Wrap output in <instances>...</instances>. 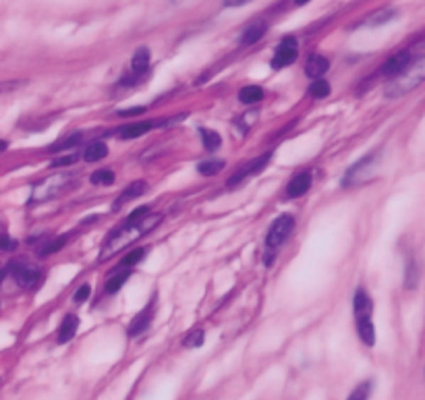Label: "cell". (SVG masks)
<instances>
[{"mask_svg": "<svg viewBox=\"0 0 425 400\" xmlns=\"http://www.w3.org/2000/svg\"><path fill=\"white\" fill-rule=\"evenodd\" d=\"M222 2H224V6H245L251 0H222Z\"/></svg>", "mask_w": 425, "mask_h": 400, "instance_id": "d590c367", "label": "cell"}, {"mask_svg": "<svg viewBox=\"0 0 425 400\" xmlns=\"http://www.w3.org/2000/svg\"><path fill=\"white\" fill-rule=\"evenodd\" d=\"M397 17V11H392V9H384V11H377V13H373L372 17L365 21V26H382V23H388V21H392Z\"/></svg>", "mask_w": 425, "mask_h": 400, "instance_id": "4316f807", "label": "cell"}, {"mask_svg": "<svg viewBox=\"0 0 425 400\" xmlns=\"http://www.w3.org/2000/svg\"><path fill=\"white\" fill-rule=\"evenodd\" d=\"M145 108H133V110H121L118 116H133V114H141Z\"/></svg>", "mask_w": 425, "mask_h": 400, "instance_id": "e575fe53", "label": "cell"}, {"mask_svg": "<svg viewBox=\"0 0 425 400\" xmlns=\"http://www.w3.org/2000/svg\"><path fill=\"white\" fill-rule=\"evenodd\" d=\"M370 394H372V382H361L353 392H351V400H363V399H370Z\"/></svg>", "mask_w": 425, "mask_h": 400, "instance_id": "f546056e", "label": "cell"}, {"mask_svg": "<svg viewBox=\"0 0 425 400\" xmlns=\"http://www.w3.org/2000/svg\"><path fill=\"white\" fill-rule=\"evenodd\" d=\"M15 249V240H11L9 237H4V251H11Z\"/></svg>", "mask_w": 425, "mask_h": 400, "instance_id": "8d00e7d4", "label": "cell"}, {"mask_svg": "<svg viewBox=\"0 0 425 400\" xmlns=\"http://www.w3.org/2000/svg\"><path fill=\"white\" fill-rule=\"evenodd\" d=\"M307 2H311V0H294L297 6H303V4H307Z\"/></svg>", "mask_w": 425, "mask_h": 400, "instance_id": "74e56055", "label": "cell"}, {"mask_svg": "<svg viewBox=\"0 0 425 400\" xmlns=\"http://www.w3.org/2000/svg\"><path fill=\"white\" fill-rule=\"evenodd\" d=\"M129 274H131V267H121L116 274H112L110 278L106 280V287H104V291L108 294H114L118 293L121 289H123V284L127 282V278H129Z\"/></svg>", "mask_w": 425, "mask_h": 400, "instance_id": "ffe728a7", "label": "cell"}, {"mask_svg": "<svg viewBox=\"0 0 425 400\" xmlns=\"http://www.w3.org/2000/svg\"><path fill=\"white\" fill-rule=\"evenodd\" d=\"M419 278H421V270H419L417 260H409V262H407V272H404V289H407V291L417 289Z\"/></svg>", "mask_w": 425, "mask_h": 400, "instance_id": "7402d4cb", "label": "cell"}, {"mask_svg": "<svg viewBox=\"0 0 425 400\" xmlns=\"http://www.w3.org/2000/svg\"><path fill=\"white\" fill-rule=\"evenodd\" d=\"M204 340H206V334H204V330L202 328H195L189 336L185 338V347L189 348H197L204 345Z\"/></svg>", "mask_w": 425, "mask_h": 400, "instance_id": "f1b7e54d", "label": "cell"}, {"mask_svg": "<svg viewBox=\"0 0 425 400\" xmlns=\"http://www.w3.org/2000/svg\"><path fill=\"white\" fill-rule=\"evenodd\" d=\"M330 69V60L321 54H311L305 62V75L309 79H319L321 75H326Z\"/></svg>", "mask_w": 425, "mask_h": 400, "instance_id": "8fae6325", "label": "cell"}, {"mask_svg": "<svg viewBox=\"0 0 425 400\" xmlns=\"http://www.w3.org/2000/svg\"><path fill=\"white\" fill-rule=\"evenodd\" d=\"M73 162H75V156H65V158L54 160L53 166H69V164H73Z\"/></svg>", "mask_w": 425, "mask_h": 400, "instance_id": "836d02e7", "label": "cell"}, {"mask_svg": "<svg viewBox=\"0 0 425 400\" xmlns=\"http://www.w3.org/2000/svg\"><path fill=\"white\" fill-rule=\"evenodd\" d=\"M67 240H69V237L67 235H62V237H58V239H54L53 243H48L40 253L42 255H50V253H56V251H60L62 249V245H67Z\"/></svg>", "mask_w": 425, "mask_h": 400, "instance_id": "1f68e13d", "label": "cell"}, {"mask_svg": "<svg viewBox=\"0 0 425 400\" xmlns=\"http://www.w3.org/2000/svg\"><path fill=\"white\" fill-rule=\"evenodd\" d=\"M264 33H266V23H253V26H249L245 31H243V35H241V44L243 46H253V44H258L262 38H264Z\"/></svg>", "mask_w": 425, "mask_h": 400, "instance_id": "ac0fdd59", "label": "cell"}, {"mask_svg": "<svg viewBox=\"0 0 425 400\" xmlns=\"http://www.w3.org/2000/svg\"><path fill=\"white\" fill-rule=\"evenodd\" d=\"M67 183H69V177H65V174H56V177L40 181V183L33 187L31 201L38 204V201H44V199H53L56 193H60L62 189L67 187Z\"/></svg>", "mask_w": 425, "mask_h": 400, "instance_id": "52a82bcc", "label": "cell"}, {"mask_svg": "<svg viewBox=\"0 0 425 400\" xmlns=\"http://www.w3.org/2000/svg\"><path fill=\"white\" fill-rule=\"evenodd\" d=\"M424 81H425V54L424 56H419V58H415V60H411L409 67H407L400 75L392 77V81L386 85L384 94H386V98H402L404 94H409V91H413L415 87H419Z\"/></svg>", "mask_w": 425, "mask_h": 400, "instance_id": "7a4b0ae2", "label": "cell"}, {"mask_svg": "<svg viewBox=\"0 0 425 400\" xmlns=\"http://www.w3.org/2000/svg\"><path fill=\"white\" fill-rule=\"evenodd\" d=\"M160 222H162L160 213H150V208H137L129 216V220L108 237V240L104 243V249L100 253V262H106L110 257H114L116 253L125 251L129 245H133L135 240H139L148 233H152Z\"/></svg>", "mask_w": 425, "mask_h": 400, "instance_id": "6da1fadb", "label": "cell"}, {"mask_svg": "<svg viewBox=\"0 0 425 400\" xmlns=\"http://www.w3.org/2000/svg\"><path fill=\"white\" fill-rule=\"evenodd\" d=\"M114 181H116V177H114V172L112 170H98V172H94L92 174V183L94 185H104V187H110V185H114Z\"/></svg>", "mask_w": 425, "mask_h": 400, "instance_id": "83f0119b", "label": "cell"}, {"mask_svg": "<svg viewBox=\"0 0 425 400\" xmlns=\"http://www.w3.org/2000/svg\"><path fill=\"white\" fill-rule=\"evenodd\" d=\"M145 189H148V185H145V181H135V183H131L129 187L125 189L123 193H121V197H118V201H114V210H118V208H123L127 201H131V199H135V197H139L141 193H145Z\"/></svg>", "mask_w": 425, "mask_h": 400, "instance_id": "e0dca14e", "label": "cell"}, {"mask_svg": "<svg viewBox=\"0 0 425 400\" xmlns=\"http://www.w3.org/2000/svg\"><path fill=\"white\" fill-rule=\"evenodd\" d=\"M13 274L15 282L21 289H33L40 280H42V272L38 266H29V264H21V262H11L9 267L4 270V274Z\"/></svg>", "mask_w": 425, "mask_h": 400, "instance_id": "5b68a950", "label": "cell"}, {"mask_svg": "<svg viewBox=\"0 0 425 400\" xmlns=\"http://www.w3.org/2000/svg\"><path fill=\"white\" fill-rule=\"evenodd\" d=\"M152 320H154V307L148 305V307L129 323V336H139V334H143L145 330H150Z\"/></svg>", "mask_w": 425, "mask_h": 400, "instance_id": "7c38bea8", "label": "cell"}, {"mask_svg": "<svg viewBox=\"0 0 425 400\" xmlns=\"http://www.w3.org/2000/svg\"><path fill=\"white\" fill-rule=\"evenodd\" d=\"M156 125H162V123L141 121V123H135V125H129V127H123V129H118V137H121V139H137V137L145 135L148 131H152Z\"/></svg>", "mask_w": 425, "mask_h": 400, "instance_id": "2e32d148", "label": "cell"}, {"mask_svg": "<svg viewBox=\"0 0 425 400\" xmlns=\"http://www.w3.org/2000/svg\"><path fill=\"white\" fill-rule=\"evenodd\" d=\"M294 230V218L291 213H282L278 216L272 224L266 235V249L267 251H276L278 247H282L287 239L291 237V233Z\"/></svg>", "mask_w": 425, "mask_h": 400, "instance_id": "277c9868", "label": "cell"}, {"mask_svg": "<svg viewBox=\"0 0 425 400\" xmlns=\"http://www.w3.org/2000/svg\"><path fill=\"white\" fill-rule=\"evenodd\" d=\"M372 296L368 294V291L359 289V291L355 293V299H353V311H355L357 320H359V318H370V316H372Z\"/></svg>", "mask_w": 425, "mask_h": 400, "instance_id": "4fadbf2b", "label": "cell"}, {"mask_svg": "<svg viewBox=\"0 0 425 400\" xmlns=\"http://www.w3.org/2000/svg\"><path fill=\"white\" fill-rule=\"evenodd\" d=\"M77 330H79V318L73 316V313H69V316L62 320L60 328H58V338H56V340H58L60 345H65V343H69V340L75 338Z\"/></svg>", "mask_w": 425, "mask_h": 400, "instance_id": "5bb4252c", "label": "cell"}, {"mask_svg": "<svg viewBox=\"0 0 425 400\" xmlns=\"http://www.w3.org/2000/svg\"><path fill=\"white\" fill-rule=\"evenodd\" d=\"M89 294H92V287H89V284H83L79 291L75 293V299H73V301H75V303H85V301L89 299Z\"/></svg>", "mask_w": 425, "mask_h": 400, "instance_id": "d6a6232c", "label": "cell"}, {"mask_svg": "<svg viewBox=\"0 0 425 400\" xmlns=\"http://www.w3.org/2000/svg\"><path fill=\"white\" fill-rule=\"evenodd\" d=\"M143 257H145V249H133V251H131V253H129V255H127L123 262H121V267L137 266V264H139Z\"/></svg>", "mask_w": 425, "mask_h": 400, "instance_id": "4dcf8cb0", "label": "cell"}, {"mask_svg": "<svg viewBox=\"0 0 425 400\" xmlns=\"http://www.w3.org/2000/svg\"><path fill=\"white\" fill-rule=\"evenodd\" d=\"M150 60H152V52H150V48H145V46L137 48L133 54V58H131V71H133V75H137V77L145 75L148 69H150Z\"/></svg>", "mask_w": 425, "mask_h": 400, "instance_id": "9a60e30c", "label": "cell"}, {"mask_svg": "<svg viewBox=\"0 0 425 400\" xmlns=\"http://www.w3.org/2000/svg\"><path fill=\"white\" fill-rule=\"evenodd\" d=\"M267 162H270V156H262V158H258V160L249 162L245 168H241L235 177H231V179H228V187H237L243 179H247V177H253V174H260V172H262V170H264V168L267 166Z\"/></svg>", "mask_w": 425, "mask_h": 400, "instance_id": "30bf717a", "label": "cell"}, {"mask_svg": "<svg viewBox=\"0 0 425 400\" xmlns=\"http://www.w3.org/2000/svg\"><path fill=\"white\" fill-rule=\"evenodd\" d=\"M311 183H314V179H311L309 172H299V174H294L291 181H289V185H287V197H289V199L303 197V195L311 189Z\"/></svg>", "mask_w": 425, "mask_h": 400, "instance_id": "9c48e42d", "label": "cell"}, {"mask_svg": "<svg viewBox=\"0 0 425 400\" xmlns=\"http://www.w3.org/2000/svg\"><path fill=\"white\" fill-rule=\"evenodd\" d=\"M377 162H380V154L373 152L370 156L361 158L357 164H353L343 177V187H353V185H359L368 179H372L375 168H377Z\"/></svg>", "mask_w": 425, "mask_h": 400, "instance_id": "3957f363", "label": "cell"}, {"mask_svg": "<svg viewBox=\"0 0 425 400\" xmlns=\"http://www.w3.org/2000/svg\"><path fill=\"white\" fill-rule=\"evenodd\" d=\"M108 156V148L104 141H94L83 150V160L85 162H100Z\"/></svg>", "mask_w": 425, "mask_h": 400, "instance_id": "44dd1931", "label": "cell"}, {"mask_svg": "<svg viewBox=\"0 0 425 400\" xmlns=\"http://www.w3.org/2000/svg\"><path fill=\"white\" fill-rule=\"evenodd\" d=\"M297 56H299V44H297V40L294 38H285L278 46H276V50H274V56H272V69H287L289 65H292L294 60H297Z\"/></svg>", "mask_w": 425, "mask_h": 400, "instance_id": "8992f818", "label": "cell"}, {"mask_svg": "<svg viewBox=\"0 0 425 400\" xmlns=\"http://www.w3.org/2000/svg\"><path fill=\"white\" fill-rule=\"evenodd\" d=\"M224 168V160H206L197 164V172L204 174V177H212V174H218L220 170Z\"/></svg>", "mask_w": 425, "mask_h": 400, "instance_id": "484cf974", "label": "cell"}, {"mask_svg": "<svg viewBox=\"0 0 425 400\" xmlns=\"http://www.w3.org/2000/svg\"><path fill=\"white\" fill-rule=\"evenodd\" d=\"M328 94H330V83L326 79H314L311 81V85H309V96L311 98H318V100H321V98H328Z\"/></svg>", "mask_w": 425, "mask_h": 400, "instance_id": "d4e9b609", "label": "cell"}, {"mask_svg": "<svg viewBox=\"0 0 425 400\" xmlns=\"http://www.w3.org/2000/svg\"><path fill=\"white\" fill-rule=\"evenodd\" d=\"M357 332H359V338L365 347L372 348L375 345V330H373V323L370 318H359L357 320Z\"/></svg>", "mask_w": 425, "mask_h": 400, "instance_id": "d6986e66", "label": "cell"}, {"mask_svg": "<svg viewBox=\"0 0 425 400\" xmlns=\"http://www.w3.org/2000/svg\"><path fill=\"white\" fill-rule=\"evenodd\" d=\"M409 62H411V54L407 52V50L394 54V56H390V58L384 62L382 75H384V77H397V75H400V73L409 67Z\"/></svg>", "mask_w": 425, "mask_h": 400, "instance_id": "ba28073f", "label": "cell"}, {"mask_svg": "<svg viewBox=\"0 0 425 400\" xmlns=\"http://www.w3.org/2000/svg\"><path fill=\"white\" fill-rule=\"evenodd\" d=\"M239 100L243 104H258L264 100V89L260 85H245L239 91Z\"/></svg>", "mask_w": 425, "mask_h": 400, "instance_id": "603a6c76", "label": "cell"}, {"mask_svg": "<svg viewBox=\"0 0 425 400\" xmlns=\"http://www.w3.org/2000/svg\"><path fill=\"white\" fill-rule=\"evenodd\" d=\"M199 133H202V139H204V148L208 152H216L220 148L222 137L216 133V131H212V129H199Z\"/></svg>", "mask_w": 425, "mask_h": 400, "instance_id": "cb8c5ba5", "label": "cell"}]
</instances>
